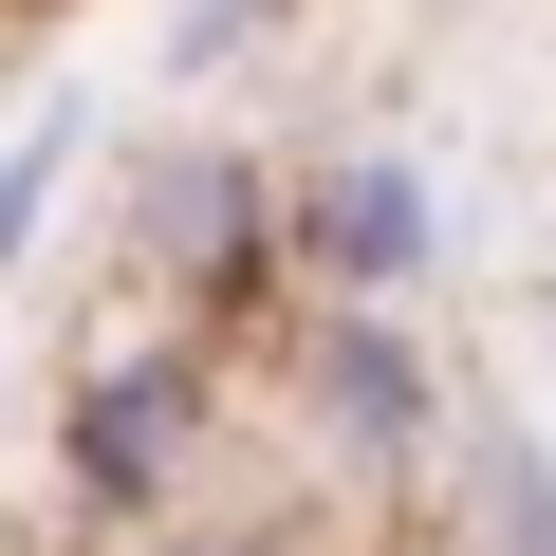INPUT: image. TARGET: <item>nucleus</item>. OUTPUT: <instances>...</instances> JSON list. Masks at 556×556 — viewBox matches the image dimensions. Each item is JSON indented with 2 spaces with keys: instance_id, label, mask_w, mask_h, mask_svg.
Returning <instances> with one entry per match:
<instances>
[{
  "instance_id": "nucleus-1",
  "label": "nucleus",
  "mask_w": 556,
  "mask_h": 556,
  "mask_svg": "<svg viewBox=\"0 0 556 556\" xmlns=\"http://www.w3.org/2000/svg\"><path fill=\"white\" fill-rule=\"evenodd\" d=\"M298 445L334 482L464 464V408H445V353L408 334V298H316V334H298Z\"/></svg>"
},
{
  "instance_id": "nucleus-2",
  "label": "nucleus",
  "mask_w": 556,
  "mask_h": 556,
  "mask_svg": "<svg viewBox=\"0 0 556 556\" xmlns=\"http://www.w3.org/2000/svg\"><path fill=\"white\" fill-rule=\"evenodd\" d=\"M186 445H204V353H186V334L75 353V390H56V501H75L93 538H149L167 482H186Z\"/></svg>"
},
{
  "instance_id": "nucleus-3",
  "label": "nucleus",
  "mask_w": 556,
  "mask_h": 556,
  "mask_svg": "<svg viewBox=\"0 0 556 556\" xmlns=\"http://www.w3.org/2000/svg\"><path fill=\"white\" fill-rule=\"evenodd\" d=\"M464 260V186L427 149H334L298 167V278L316 298H427V278Z\"/></svg>"
},
{
  "instance_id": "nucleus-4",
  "label": "nucleus",
  "mask_w": 556,
  "mask_h": 556,
  "mask_svg": "<svg viewBox=\"0 0 556 556\" xmlns=\"http://www.w3.org/2000/svg\"><path fill=\"white\" fill-rule=\"evenodd\" d=\"M298 260V186H260L241 149H149L130 167V278H241Z\"/></svg>"
},
{
  "instance_id": "nucleus-5",
  "label": "nucleus",
  "mask_w": 556,
  "mask_h": 556,
  "mask_svg": "<svg viewBox=\"0 0 556 556\" xmlns=\"http://www.w3.org/2000/svg\"><path fill=\"white\" fill-rule=\"evenodd\" d=\"M464 538H482V556H556V445L501 427V408L464 427Z\"/></svg>"
},
{
  "instance_id": "nucleus-6",
  "label": "nucleus",
  "mask_w": 556,
  "mask_h": 556,
  "mask_svg": "<svg viewBox=\"0 0 556 556\" xmlns=\"http://www.w3.org/2000/svg\"><path fill=\"white\" fill-rule=\"evenodd\" d=\"M75 93H38V130H20V167H0V260H56V204H75Z\"/></svg>"
},
{
  "instance_id": "nucleus-7",
  "label": "nucleus",
  "mask_w": 556,
  "mask_h": 556,
  "mask_svg": "<svg viewBox=\"0 0 556 556\" xmlns=\"http://www.w3.org/2000/svg\"><path fill=\"white\" fill-rule=\"evenodd\" d=\"M260 20H278V0H186L149 56H167V75H241V56H260Z\"/></svg>"
},
{
  "instance_id": "nucleus-8",
  "label": "nucleus",
  "mask_w": 556,
  "mask_h": 556,
  "mask_svg": "<svg viewBox=\"0 0 556 556\" xmlns=\"http://www.w3.org/2000/svg\"><path fill=\"white\" fill-rule=\"evenodd\" d=\"M130 556H278V519H149Z\"/></svg>"
}]
</instances>
